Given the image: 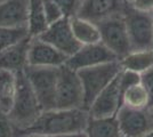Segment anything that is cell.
<instances>
[{
	"label": "cell",
	"instance_id": "obj_7",
	"mask_svg": "<svg viewBox=\"0 0 153 137\" xmlns=\"http://www.w3.org/2000/svg\"><path fill=\"white\" fill-rule=\"evenodd\" d=\"M101 42L117 56L118 61L131 52L127 26L123 16H114L100 22Z\"/></svg>",
	"mask_w": 153,
	"mask_h": 137
},
{
	"label": "cell",
	"instance_id": "obj_16",
	"mask_svg": "<svg viewBox=\"0 0 153 137\" xmlns=\"http://www.w3.org/2000/svg\"><path fill=\"white\" fill-rule=\"evenodd\" d=\"M70 23L72 32L81 46L91 45L101 41V32L96 23H93L79 16L71 17Z\"/></svg>",
	"mask_w": 153,
	"mask_h": 137
},
{
	"label": "cell",
	"instance_id": "obj_28",
	"mask_svg": "<svg viewBox=\"0 0 153 137\" xmlns=\"http://www.w3.org/2000/svg\"><path fill=\"white\" fill-rule=\"evenodd\" d=\"M45 137H87L85 131H78V133H68V134H61L55 136H45Z\"/></svg>",
	"mask_w": 153,
	"mask_h": 137
},
{
	"label": "cell",
	"instance_id": "obj_17",
	"mask_svg": "<svg viewBox=\"0 0 153 137\" xmlns=\"http://www.w3.org/2000/svg\"><path fill=\"white\" fill-rule=\"evenodd\" d=\"M85 133L87 137H123L119 128L117 117H89Z\"/></svg>",
	"mask_w": 153,
	"mask_h": 137
},
{
	"label": "cell",
	"instance_id": "obj_24",
	"mask_svg": "<svg viewBox=\"0 0 153 137\" xmlns=\"http://www.w3.org/2000/svg\"><path fill=\"white\" fill-rule=\"evenodd\" d=\"M42 2H44L46 19H47V22H48L49 25L59 21L61 19L65 17L63 13H62V10L59 9V7L54 1H51V0H42Z\"/></svg>",
	"mask_w": 153,
	"mask_h": 137
},
{
	"label": "cell",
	"instance_id": "obj_14",
	"mask_svg": "<svg viewBox=\"0 0 153 137\" xmlns=\"http://www.w3.org/2000/svg\"><path fill=\"white\" fill-rule=\"evenodd\" d=\"M31 38L32 37L27 36L0 52V70H6L13 73L24 71L27 66Z\"/></svg>",
	"mask_w": 153,
	"mask_h": 137
},
{
	"label": "cell",
	"instance_id": "obj_6",
	"mask_svg": "<svg viewBox=\"0 0 153 137\" xmlns=\"http://www.w3.org/2000/svg\"><path fill=\"white\" fill-rule=\"evenodd\" d=\"M56 109H83V91L76 71L68 65L58 67Z\"/></svg>",
	"mask_w": 153,
	"mask_h": 137
},
{
	"label": "cell",
	"instance_id": "obj_30",
	"mask_svg": "<svg viewBox=\"0 0 153 137\" xmlns=\"http://www.w3.org/2000/svg\"><path fill=\"white\" fill-rule=\"evenodd\" d=\"M125 1H126V2H128V4H130V2H133L134 0H125Z\"/></svg>",
	"mask_w": 153,
	"mask_h": 137
},
{
	"label": "cell",
	"instance_id": "obj_5",
	"mask_svg": "<svg viewBox=\"0 0 153 137\" xmlns=\"http://www.w3.org/2000/svg\"><path fill=\"white\" fill-rule=\"evenodd\" d=\"M131 50L153 49L152 13L137 10L128 4L123 14Z\"/></svg>",
	"mask_w": 153,
	"mask_h": 137
},
{
	"label": "cell",
	"instance_id": "obj_27",
	"mask_svg": "<svg viewBox=\"0 0 153 137\" xmlns=\"http://www.w3.org/2000/svg\"><path fill=\"white\" fill-rule=\"evenodd\" d=\"M130 6L145 13H152L153 12V0H134L130 2Z\"/></svg>",
	"mask_w": 153,
	"mask_h": 137
},
{
	"label": "cell",
	"instance_id": "obj_32",
	"mask_svg": "<svg viewBox=\"0 0 153 137\" xmlns=\"http://www.w3.org/2000/svg\"><path fill=\"white\" fill-rule=\"evenodd\" d=\"M152 20H153V12H152Z\"/></svg>",
	"mask_w": 153,
	"mask_h": 137
},
{
	"label": "cell",
	"instance_id": "obj_18",
	"mask_svg": "<svg viewBox=\"0 0 153 137\" xmlns=\"http://www.w3.org/2000/svg\"><path fill=\"white\" fill-rule=\"evenodd\" d=\"M17 88L16 73L0 70V114L5 116L12 110Z\"/></svg>",
	"mask_w": 153,
	"mask_h": 137
},
{
	"label": "cell",
	"instance_id": "obj_15",
	"mask_svg": "<svg viewBox=\"0 0 153 137\" xmlns=\"http://www.w3.org/2000/svg\"><path fill=\"white\" fill-rule=\"evenodd\" d=\"M29 0H4L0 2V26L27 29Z\"/></svg>",
	"mask_w": 153,
	"mask_h": 137
},
{
	"label": "cell",
	"instance_id": "obj_21",
	"mask_svg": "<svg viewBox=\"0 0 153 137\" xmlns=\"http://www.w3.org/2000/svg\"><path fill=\"white\" fill-rule=\"evenodd\" d=\"M122 105L133 109H150V98L142 84H137L122 91Z\"/></svg>",
	"mask_w": 153,
	"mask_h": 137
},
{
	"label": "cell",
	"instance_id": "obj_11",
	"mask_svg": "<svg viewBox=\"0 0 153 137\" xmlns=\"http://www.w3.org/2000/svg\"><path fill=\"white\" fill-rule=\"evenodd\" d=\"M120 73V72H119ZM122 106V90L119 81V74L110 82L100 95L95 98L88 109L89 117L108 118L115 117Z\"/></svg>",
	"mask_w": 153,
	"mask_h": 137
},
{
	"label": "cell",
	"instance_id": "obj_31",
	"mask_svg": "<svg viewBox=\"0 0 153 137\" xmlns=\"http://www.w3.org/2000/svg\"><path fill=\"white\" fill-rule=\"evenodd\" d=\"M25 137H45V136H25Z\"/></svg>",
	"mask_w": 153,
	"mask_h": 137
},
{
	"label": "cell",
	"instance_id": "obj_26",
	"mask_svg": "<svg viewBox=\"0 0 153 137\" xmlns=\"http://www.w3.org/2000/svg\"><path fill=\"white\" fill-rule=\"evenodd\" d=\"M140 84L146 89L150 98V110H153V67L140 74Z\"/></svg>",
	"mask_w": 153,
	"mask_h": 137
},
{
	"label": "cell",
	"instance_id": "obj_23",
	"mask_svg": "<svg viewBox=\"0 0 153 137\" xmlns=\"http://www.w3.org/2000/svg\"><path fill=\"white\" fill-rule=\"evenodd\" d=\"M51 1H54L59 7L64 16L69 19L78 15L82 2V0H51Z\"/></svg>",
	"mask_w": 153,
	"mask_h": 137
},
{
	"label": "cell",
	"instance_id": "obj_22",
	"mask_svg": "<svg viewBox=\"0 0 153 137\" xmlns=\"http://www.w3.org/2000/svg\"><path fill=\"white\" fill-rule=\"evenodd\" d=\"M29 36L27 29H10L0 26V52Z\"/></svg>",
	"mask_w": 153,
	"mask_h": 137
},
{
	"label": "cell",
	"instance_id": "obj_29",
	"mask_svg": "<svg viewBox=\"0 0 153 137\" xmlns=\"http://www.w3.org/2000/svg\"><path fill=\"white\" fill-rule=\"evenodd\" d=\"M140 137H153V129L149 130L147 133L143 134V135H142V136H140Z\"/></svg>",
	"mask_w": 153,
	"mask_h": 137
},
{
	"label": "cell",
	"instance_id": "obj_3",
	"mask_svg": "<svg viewBox=\"0 0 153 137\" xmlns=\"http://www.w3.org/2000/svg\"><path fill=\"white\" fill-rule=\"evenodd\" d=\"M121 70L119 61H113L76 71L82 86L85 110L88 111L91 103L100 95V93L110 82H112V80L119 74Z\"/></svg>",
	"mask_w": 153,
	"mask_h": 137
},
{
	"label": "cell",
	"instance_id": "obj_10",
	"mask_svg": "<svg viewBox=\"0 0 153 137\" xmlns=\"http://www.w3.org/2000/svg\"><path fill=\"white\" fill-rule=\"evenodd\" d=\"M113 61H118L117 56L100 41L91 45L81 46L73 55L68 57L65 65L74 71H78Z\"/></svg>",
	"mask_w": 153,
	"mask_h": 137
},
{
	"label": "cell",
	"instance_id": "obj_12",
	"mask_svg": "<svg viewBox=\"0 0 153 137\" xmlns=\"http://www.w3.org/2000/svg\"><path fill=\"white\" fill-rule=\"evenodd\" d=\"M127 6L125 0H82L76 16L98 24L110 17L123 16Z\"/></svg>",
	"mask_w": 153,
	"mask_h": 137
},
{
	"label": "cell",
	"instance_id": "obj_19",
	"mask_svg": "<svg viewBox=\"0 0 153 137\" xmlns=\"http://www.w3.org/2000/svg\"><path fill=\"white\" fill-rule=\"evenodd\" d=\"M122 70L143 74L153 67V49L131 50L125 57L119 59Z\"/></svg>",
	"mask_w": 153,
	"mask_h": 137
},
{
	"label": "cell",
	"instance_id": "obj_2",
	"mask_svg": "<svg viewBox=\"0 0 153 137\" xmlns=\"http://www.w3.org/2000/svg\"><path fill=\"white\" fill-rule=\"evenodd\" d=\"M17 88L12 110L6 116L15 130L23 131L31 127L41 113L37 96L24 72L16 73Z\"/></svg>",
	"mask_w": 153,
	"mask_h": 137
},
{
	"label": "cell",
	"instance_id": "obj_33",
	"mask_svg": "<svg viewBox=\"0 0 153 137\" xmlns=\"http://www.w3.org/2000/svg\"><path fill=\"white\" fill-rule=\"evenodd\" d=\"M1 1H4V0H0V2H1Z\"/></svg>",
	"mask_w": 153,
	"mask_h": 137
},
{
	"label": "cell",
	"instance_id": "obj_20",
	"mask_svg": "<svg viewBox=\"0 0 153 137\" xmlns=\"http://www.w3.org/2000/svg\"><path fill=\"white\" fill-rule=\"evenodd\" d=\"M42 0H29L27 7V32L30 37H39L48 27Z\"/></svg>",
	"mask_w": 153,
	"mask_h": 137
},
{
	"label": "cell",
	"instance_id": "obj_8",
	"mask_svg": "<svg viewBox=\"0 0 153 137\" xmlns=\"http://www.w3.org/2000/svg\"><path fill=\"white\" fill-rule=\"evenodd\" d=\"M117 120L123 137H140L153 129V113L150 109H133L122 105Z\"/></svg>",
	"mask_w": 153,
	"mask_h": 137
},
{
	"label": "cell",
	"instance_id": "obj_13",
	"mask_svg": "<svg viewBox=\"0 0 153 137\" xmlns=\"http://www.w3.org/2000/svg\"><path fill=\"white\" fill-rule=\"evenodd\" d=\"M68 56L38 37H32L27 55V65L39 67H59L65 64Z\"/></svg>",
	"mask_w": 153,
	"mask_h": 137
},
{
	"label": "cell",
	"instance_id": "obj_4",
	"mask_svg": "<svg viewBox=\"0 0 153 137\" xmlns=\"http://www.w3.org/2000/svg\"><path fill=\"white\" fill-rule=\"evenodd\" d=\"M23 72L37 96L41 111L56 109L58 67H39L27 65Z\"/></svg>",
	"mask_w": 153,
	"mask_h": 137
},
{
	"label": "cell",
	"instance_id": "obj_1",
	"mask_svg": "<svg viewBox=\"0 0 153 137\" xmlns=\"http://www.w3.org/2000/svg\"><path fill=\"white\" fill-rule=\"evenodd\" d=\"M89 113L85 109H54L40 113L31 127L16 134L17 137L55 136L85 131Z\"/></svg>",
	"mask_w": 153,
	"mask_h": 137
},
{
	"label": "cell",
	"instance_id": "obj_25",
	"mask_svg": "<svg viewBox=\"0 0 153 137\" xmlns=\"http://www.w3.org/2000/svg\"><path fill=\"white\" fill-rule=\"evenodd\" d=\"M119 81H120V87L123 91L129 87L137 84H140V74L128 70H121L119 73Z\"/></svg>",
	"mask_w": 153,
	"mask_h": 137
},
{
	"label": "cell",
	"instance_id": "obj_9",
	"mask_svg": "<svg viewBox=\"0 0 153 137\" xmlns=\"http://www.w3.org/2000/svg\"><path fill=\"white\" fill-rule=\"evenodd\" d=\"M47 44L55 47L65 56H71L81 47L72 32L70 19L63 17L59 21L48 25L47 30L38 37Z\"/></svg>",
	"mask_w": 153,
	"mask_h": 137
}]
</instances>
